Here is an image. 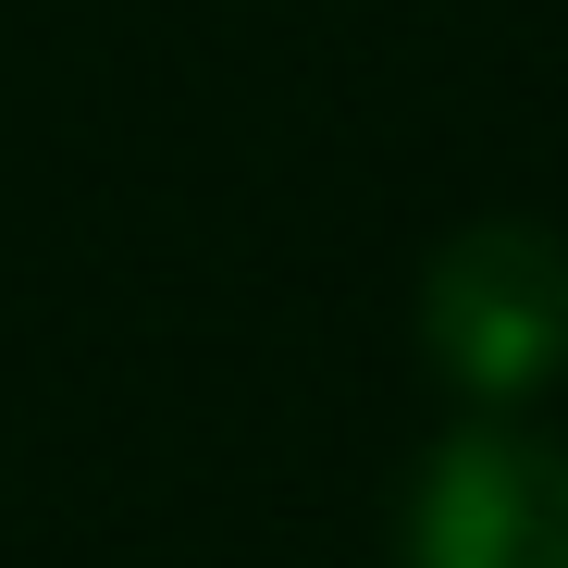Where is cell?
Listing matches in <instances>:
<instances>
[{
    "mask_svg": "<svg viewBox=\"0 0 568 568\" xmlns=\"http://www.w3.org/2000/svg\"><path fill=\"white\" fill-rule=\"evenodd\" d=\"M420 334L469 396L556 384L568 371V247L531 223H469L420 284Z\"/></svg>",
    "mask_w": 568,
    "mask_h": 568,
    "instance_id": "6da1fadb",
    "label": "cell"
},
{
    "mask_svg": "<svg viewBox=\"0 0 568 568\" xmlns=\"http://www.w3.org/2000/svg\"><path fill=\"white\" fill-rule=\"evenodd\" d=\"M408 568H568V457L457 433L408 495Z\"/></svg>",
    "mask_w": 568,
    "mask_h": 568,
    "instance_id": "7a4b0ae2",
    "label": "cell"
}]
</instances>
